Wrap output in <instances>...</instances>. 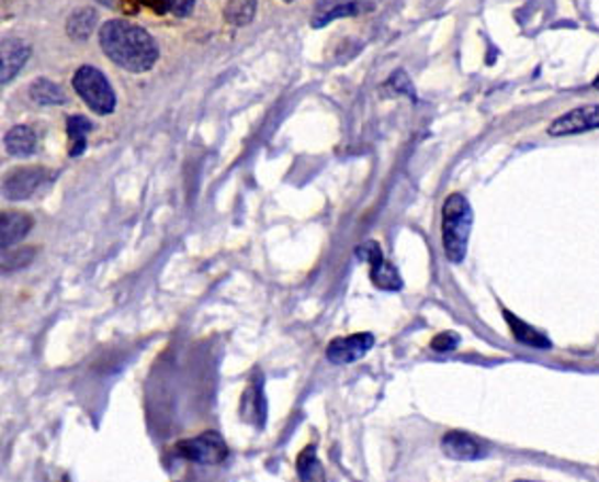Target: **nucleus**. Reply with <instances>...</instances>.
Returning <instances> with one entry per match:
<instances>
[{"label":"nucleus","mask_w":599,"mask_h":482,"mask_svg":"<svg viewBox=\"0 0 599 482\" xmlns=\"http://www.w3.org/2000/svg\"><path fill=\"white\" fill-rule=\"evenodd\" d=\"M504 317H506V323L510 325L512 329V336L517 343L521 345H528V347H533V349H551V340L546 334L538 332L532 325H528L525 322H521L519 317H515L512 313L504 311Z\"/></svg>","instance_id":"nucleus-14"},{"label":"nucleus","mask_w":599,"mask_h":482,"mask_svg":"<svg viewBox=\"0 0 599 482\" xmlns=\"http://www.w3.org/2000/svg\"><path fill=\"white\" fill-rule=\"evenodd\" d=\"M33 229V220L24 213H15V211H7L2 213V220H0V243H2V249L7 251L11 245L20 243L29 232Z\"/></svg>","instance_id":"nucleus-13"},{"label":"nucleus","mask_w":599,"mask_h":482,"mask_svg":"<svg viewBox=\"0 0 599 482\" xmlns=\"http://www.w3.org/2000/svg\"><path fill=\"white\" fill-rule=\"evenodd\" d=\"M599 128V104H583L578 109H572L566 115L557 117L551 126V136H574L589 130Z\"/></svg>","instance_id":"nucleus-7"},{"label":"nucleus","mask_w":599,"mask_h":482,"mask_svg":"<svg viewBox=\"0 0 599 482\" xmlns=\"http://www.w3.org/2000/svg\"><path fill=\"white\" fill-rule=\"evenodd\" d=\"M4 147L11 156L29 158L36 152V134L29 126H15L7 132Z\"/></svg>","instance_id":"nucleus-15"},{"label":"nucleus","mask_w":599,"mask_h":482,"mask_svg":"<svg viewBox=\"0 0 599 482\" xmlns=\"http://www.w3.org/2000/svg\"><path fill=\"white\" fill-rule=\"evenodd\" d=\"M287 2H292V0H287Z\"/></svg>","instance_id":"nucleus-25"},{"label":"nucleus","mask_w":599,"mask_h":482,"mask_svg":"<svg viewBox=\"0 0 599 482\" xmlns=\"http://www.w3.org/2000/svg\"><path fill=\"white\" fill-rule=\"evenodd\" d=\"M100 47L111 63L131 72L151 70L160 56L154 36L126 20H111L100 29Z\"/></svg>","instance_id":"nucleus-1"},{"label":"nucleus","mask_w":599,"mask_h":482,"mask_svg":"<svg viewBox=\"0 0 599 482\" xmlns=\"http://www.w3.org/2000/svg\"><path fill=\"white\" fill-rule=\"evenodd\" d=\"M474 213L464 193H451L442 204V247L451 264L466 259Z\"/></svg>","instance_id":"nucleus-2"},{"label":"nucleus","mask_w":599,"mask_h":482,"mask_svg":"<svg viewBox=\"0 0 599 482\" xmlns=\"http://www.w3.org/2000/svg\"><path fill=\"white\" fill-rule=\"evenodd\" d=\"M72 88L94 113L109 115L115 111V104H117L115 92L99 68L81 66L72 77Z\"/></svg>","instance_id":"nucleus-3"},{"label":"nucleus","mask_w":599,"mask_h":482,"mask_svg":"<svg viewBox=\"0 0 599 482\" xmlns=\"http://www.w3.org/2000/svg\"><path fill=\"white\" fill-rule=\"evenodd\" d=\"M258 0H230L226 7V20L233 26H247L256 18Z\"/></svg>","instance_id":"nucleus-19"},{"label":"nucleus","mask_w":599,"mask_h":482,"mask_svg":"<svg viewBox=\"0 0 599 482\" xmlns=\"http://www.w3.org/2000/svg\"><path fill=\"white\" fill-rule=\"evenodd\" d=\"M97 26V11L94 9H79L70 15L67 22V33L75 41H86Z\"/></svg>","instance_id":"nucleus-17"},{"label":"nucleus","mask_w":599,"mask_h":482,"mask_svg":"<svg viewBox=\"0 0 599 482\" xmlns=\"http://www.w3.org/2000/svg\"><path fill=\"white\" fill-rule=\"evenodd\" d=\"M268 404L264 395V379L258 374L251 385L247 386L242 400H240V417L249 425L262 427L267 423Z\"/></svg>","instance_id":"nucleus-12"},{"label":"nucleus","mask_w":599,"mask_h":482,"mask_svg":"<svg viewBox=\"0 0 599 482\" xmlns=\"http://www.w3.org/2000/svg\"><path fill=\"white\" fill-rule=\"evenodd\" d=\"M594 86H596V88H598V90H599V77H598V79H596V81H594Z\"/></svg>","instance_id":"nucleus-24"},{"label":"nucleus","mask_w":599,"mask_h":482,"mask_svg":"<svg viewBox=\"0 0 599 482\" xmlns=\"http://www.w3.org/2000/svg\"><path fill=\"white\" fill-rule=\"evenodd\" d=\"M174 452L181 457V459H188L192 463H200V466H219L228 459L230 449L226 445V440L222 438V434L217 431H204L196 438H190V440H181Z\"/></svg>","instance_id":"nucleus-4"},{"label":"nucleus","mask_w":599,"mask_h":482,"mask_svg":"<svg viewBox=\"0 0 599 482\" xmlns=\"http://www.w3.org/2000/svg\"><path fill=\"white\" fill-rule=\"evenodd\" d=\"M374 4H376V0H328L317 9V13L313 18V26L321 29L338 18L366 13L370 9H374Z\"/></svg>","instance_id":"nucleus-10"},{"label":"nucleus","mask_w":599,"mask_h":482,"mask_svg":"<svg viewBox=\"0 0 599 482\" xmlns=\"http://www.w3.org/2000/svg\"><path fill=\"white\" fill-rule=\"evenodd\" d=\"M31 98H33L36 104H43V107H49V104H65L67 97L65 92L60 90V86H56L54 81L49 79H36L31 88Z\"/></svg>","instance_id":"nucleus-18"},{"label":"nucleus","mask_w":599,"mask_h":482,"mask_svg":"<svg viewBox=\"0 0 599 482\" xmlns=\"http://www.w3.org/2000/svg\"><path fill=\"white\" fill-rule=\"evenodd\" d=\"M194 2H196V0H162L165 9L170 11V13H174L177 18L190 15L192 9H194Z\"/></svg>","instance_id":"nucleus-23"},{"label":"nucleus","mask_w":599,"mask_h":482,"mask_svg":"<svg viewBox=\"0 0 599 482\" xmlns=\"http://www.w3.org/2000/svg\"><path fill=\"white\" fill-rule=\"evenodd\" d=\"M33 49L22 38H4L0 45V79L9 83L29 63Z\"/></svg>","instance_id":"nucleus-11"},{"label":"nucleus","mask_w":599,"mask_h":482,"mask_svg":"<svg viewBox=\"0 0 599 482\" xmlns=\"http://www.w3.org/2000/svg\"><path fill=\"white\" fill-rule=\"evenodd\" d=\"M298 477L302 481H324V468L317 459V449L313 445L300 452Z\"/></svg>","instance_id":"nucleus-20"},{"label":"nucleus","mask_w":599,"mask_h":482,"mask_svg":"<svg viewBox=\"0 0 599 482\" xmlns=\"http://www.w3.org/2000/svg\"><path fill=\"white\" fill-rule=\"evenodd\" d=\"M389 88H392L394 92H398V94H408V97L415 100L412 83H410V79L406 77V72H404V70H398V72H396V75L389 79Z\"/></svg>","instance_id":"nucleus-22"},{"label":"nucleus","mask_w":599,"mask_h":482,"mask_svg":"<svg viewBox=\"0 0 599 482\" xmlns=\"http://www.w3.org/2000/svg\"><path fill=\"white\" fill-rule=\"evenodd\" d=\"M355 258L370 264V281L381 291H399L404 288L402 277L394 264L385 259V254L376 240H366L355 249Z\"/></svg>","instance_id":"nucleus-5"},{"label":"nucleus","mask_w":599,"mask_h":482,"mask_svg":"<svg viewBox=\"0 0 599 482\" xmlns=\"http://www.w3.org/2000/svg\"><path fill=\"white\" fill-rule=\"evenodd\" d=\"M94 130V124L83 115L68 117L67 132L70 141V158H79L88 147V134Z\"/></svg>","instance_id":"nucleus-16"},{"label":"nucleus","mask_w":599,"mask_h":482,"mask_svg":"<svg viewBox=\"0 0 599 482\" xmlns=\"http://www.w3.org/2000/svg\"><path fill=\"white\" fill-rule=\"evenodd\" d=\"M442 450L449 459L474 461V459H483L489 447L481 438L470 436L466 431H449L442 438Z\"/></svg>","instance_id":"nucleus-9"},{"label":"nucleus","mask_w":599,"mask_h":482,"mask_svg":"<svg viewBox=\"0 0 599 482\" xmlns=\"http://www.w3.org/2000/svg\"><path fill=\"white\" fill-rule=\"evenodd\" d=\"M47 179H49V175L41 166H36V168H20V170H13L11 175H7L4 186H2V193H4L7 200H26Z\"/></svg>","instance_id":"nucleus-8"},{"label":"nucleus","mask_w":599,"mask_h":482,"mask_svg":"<svg viewBox=\"0 0 599 482\" xmlns=\"http://www.w3.org/2000/svg\"><path fill=\"white\" fill-rule=\"evenodd\" d=\"M374 336L368 332L342 336L328 345L326 357L334 366H349L353 361H360L374 347Z\"/></svg>","instance_id":"nucleus-6"},{"label":"nucleus","mask_w":599,"mask_h":482,"mask_svg":"<svg viewBox=\"0 0 599 482\" xmlns=\"http://www.w3.org/2000/svg\"><path fill=\"white\" fill-rule=\"evenodd\" d=\"M460 343H462L460 334H455V332H442V334H438L433 338L432 349L436 354H451V351H455L460 347Z\"/></svg>","instance_id":"nucleus-21"}]
</instances>
